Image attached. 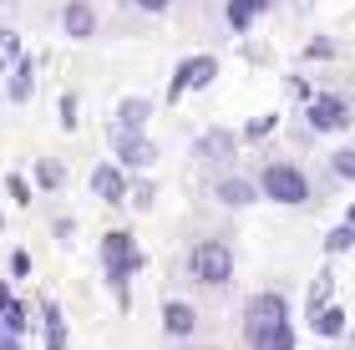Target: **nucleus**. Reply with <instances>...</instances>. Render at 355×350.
Masks as SVG:
<instances>
[{"label": "nucleus", "mask_w": 355, "mask_h": 350, "mask_svg": "<svg viewBox=\"0 0 355 350\" xmlns=\"http://www.w3.org/2000/svg\"><path fill=\"white\" fill-rule=\"evenodd\" d=\"M218 82V56L214 51H193V56H183L173 67V76H168V107H178L183 97H193V91H208Z\"/></svg>", "instance_id": "4"}, {"label": "nucleus", "mask_w": 355, "mask_h": 350, "mask_svg": "<svg viewBox=\"0 0 355 350\" xmlns=\"http://www.w3.org/2000/svg\"><path fill=\"white\" fill-rule=\"evenodd\" d=\"M36 325H41V350H67V345H71L67 310H61L51 295H46V299H36Z\"/></svg>", "instance_id": "9"}, {"label": "nucleus", "mask_w": 355, "mask_h": 350, "mask_svg": "<svg viewBox=\"0 0 355 350\" xmlns=\"http://www.w3.org/2000/svg\"><path fill=\"white\" fill-rule=\"evenodd\" d=\"M163 335L188 345L193 335H198V310L188 305V299H163Z\"/></svg>", "instance_id": "12"}, {"label": "nucleus", "mask_w": 355, "mask_h": 350, "mask_svg": "<svg viewBox=\"0 0 355 350\" xmlns=\"http://www.w3.org/2000/svg\"><path fill=\"white\" fill-rule=\"evenodd\" d=\"M31 330H36V305H26V299L15 295L10 305L0 310V335H6V340H26Z\"/></svg>", "instance_id": "15"}, {"label": "nucleus", "mask_w": 355, "mask_h": 350, "mask_svg": "<svg viewBox=\"0 0 355 350\" xmlns=\"http://www.w3.org/2000/svg\"><path fill=\"white\" fill-rule=\"evenodd\" d=\"M96 264H102V279H107L112 299H117V310H132V279L148 269L142 244L127 229H107L96 238Z\"/></svg>", "instance_id": "1"}, {"label": "nucleus", "mask_w": 355, "mask_h": 350, "mask_svg": "<svg viewBox=\"0 0 355 350\" xmlns=\"http://www.w3.org/2000/svg\"><path fill=\"white\" fill-rule=\"evenodd\" d=\"M259 198L269 203H279V209H300V203H310V173H304L300 163H289V157H274V163L259 168Z\"/></svg>", "instance_id": "2"}, {"label": "nucleus", "mask_w": 355, "mask_h": 350, "mask_svg": "<svg viewBox=\"0 0 355 350\" xmlns=\"http://www.w3.org/2000/svg\"><path fill=\"white\" fill-rule=\"evenodd\" d=\"M31 188H41V193H61V188H67V168L56 163V157H41L36 163V183Z\"/></svg>", "instance_id": "21"}, {"label": "nucleus", "mask_w": 355, "mask_h": 350, "mask_svg": "<svg viewBox=\"0 0 355 350\" xmlns=\"http://www.w3.org/2000/svg\"><path fill=\"white\" fill-rule=\"evenodd\" d=\"M178 350H198V345H178Z\"/></svg>", "instance_id": "36"}, {"label": "nucleus", "mask_w": 355, "mask_h": 350, "mask_svg": "<svg viewBox=\"0 0 355 350\" xmlns=\"http://www.w3.org/2000/svg\"><path fill=\"white\" fill-rule=\"evenodd\" d=\"M345 320H350L345 305H340V299H330L320 315H310V330H315L320 340H340V335H345Z\"/></svg>", "instance_id": "19"}, {"label": "nucleus", "mask_w": 355, "mask_h": 350, "mask_svg": "<svg viewBox=\"0 0 355 350\" xmlns=\"http://www.w3.org/2000/svg\"><path fill=\"white\" fill-rule=\"evenodd\" d=\"M335 56H340V41L335 36H315L304 46V61H335Z\"/></svg>", "instance_id": "29"}, {"label": "nucleus", "mask_w": 355, "mask_h": 350, "mask_svg": "<svg viewBox=\"0 0 355 350\" xmlns=\"http://www.w3.org/2000/svg\"><path fill=\"white\" fill-rule=\"evenodd\" d=\"M31 97H36V56H21L6 71V102L10 107H26Z\"/></svg>", "instance_id": "14"}, {"label": "nucleus", "mask_w": 355, "mask_h": 350, "mask_svg": "<svg viewBox=\"0 0 355 350\" xmlns=\"http://www.w3.org/2000/svg\"><path fill=\"white\" fill-rule=\"evenodd\" d=\"M51 234L61 238V244H71V234H76V218H71V213H61V218H51Z\"/></svg>", "instance_id": "32"}, {"label": "nucleus", "mask_w": 355, "mask_h": 350, "mask_svg": "<svg viewBox=\"0 0 355 350\" xmlns=\"http://www.w3.org/2000/svg\"><path fill=\"white\" fill-rule=\"evenodd\" d=\"M6 269H10V279H31V269H36V264H31V254H26V249H10Z\"/></svg>", "instance_id": "30"}, {"label": "nucleus", "mask_w": 355, "mask_h": 350, "mask_svg": "<svg viewBox=\"0 0 355 350\" xmlns=\"http://www.w3.org/2000/svg\"><path fill=\"white\" fill-rule=\"evenodd\" d=\"M6 198L15 203V209H31V203H36V188H31V178H26V173H6Z\"/></svg>", "instance_id": "25"}, {"label": "nucleus", "mask_w": 355, "mask_h": 350, "mask_svg": "<svg viewBox=\"0 0 355 350\" xmlns=\"http://www.w3.org/2000/svg\"><path fill=\"white\" fill-rule=\"evenodd\" d=\"M56 122H61V132H76V127H82V102H76V91H61L56 97Z\"/></svg>", "instance_id": "26"}, {"label": "nucleus", "mask_w": 355, "mask_h": 350, "mask_svg": "<svg viewBox=\"0 0 355 350\" xmlns=\"http://www.w3.org/2000/svg\"><path fill=\"white\" fill-rule=\"evenodd\" d=\"M244 345H249V350H295V345H300L295 320H284V325H264V330H244Z\"/></svg>", "instance_id": "16"}, {"label": "nucleus", "mask_w": 355, "mask_h": 350, "mask_svg": "<svg viewBox=\"0 0 355 350\" xmlns=\"http://www.w3.org/2000/svg\"><path fill=\"white\" fill-rule=\"evenodd\" d=\"M127 183H132V178H127V173H122L117 163H112V157L92 168V198H96V203H107V209L127 203Z\"/></svg>", "instance_id": "10"}, {"label": "nucleus", "mask_w": 355, "mask_h": 350, "mask_svg": "<svg viewBox=\"0 0 355 350\" xmlns=\"http://www.w3.org/2000/svg\"><path fill=\"white\" fill-rule=\"evenodd\" d=\"M234 244L229 238H198V244L188 249V279L203 284V290H223V284H234Z\"/></svg>", "instance_id": "3"}, {"label": "nucleus", "mask_w": 355, "mask_h": 350, "mask_svg": "<svg viewBox=\"0 0 355 350\" xmlns=\"http://www.w3.org/2000/svg\"><path fill=\"white\" fill-rule=\"evenodd\" d=\"M153 112H157L153 97H122L117 102V122H112V127H122V132H148Z\"/></svg>", "instance_id": "18"}, {"label": "nucleus", "mask_w": 355, "mask_h": 350, "mask_svg": "<svg viewBox=\"0 0 355 350\" xmlns=\"http://www.w3.org/2000/svg\"><path fill=\"white\" fill-rule=\"evenodd\" d=\"M157 142L148 132H122V127H112V163H117L127 178H137V173H153L157 168Z\"/></svg>", "instance_id": "5"}, {"label": "nucleus", "mask_w": 355, "mask_h": 350, "mask_svg": "<svg viewBox=\"0 0 355 350\" xmlns=\"http://www.w3.org/2000/svg\"><path fill=\"white\" fill-rule=\"evenodd\" d=\"M330 173L340 183H355V148H335L330 152Z\"/></svg>", "instance_id": "28"}, {"label": "nucleus", "mask_w": 355, "mask_h": 350, "mask_svg": "<svg viewBox=\"0 0 355 350\" xmlns=\"http://www.w3.org/2000/svg\"><path fill=\"white\" fill-rule=\"evenodd\" d=\"M61 36L67 41H92L96 36V6L92 0H67L61 6Z\"/></svg>", "instance_id": "13"}, {"label": "nucleus", "mask_w": 355, "mask_h": 350, "mask_svg": "<svg viewBox=\"0 0 355 350\" xmlns=\"http://www.w3.org/2000/svg\"><path fill=\"white\" fill-rule=\"evenodd\" d=\"M350 122H355V112H350V102L340 97V91H315V102L304 107V127H310V132H320V137L345 132Z\"/></svg>", "instance_id": "6"}, {"label": "nucleus", "mask_w": 355, "mask_h": 350, "mask_svg": "<svg viewBox=\"0 0 355 350\" xmlns=\"http://www.w3.org/2000/svg\"><path fill=\"white\" fill-rule=\"evenodd\" d=\"M239 148H244V142H239L234 127H203V132L193 137V157L208 163V168H229L239 157Z\"/></svg>", "instance_id": "7"}, {"label": "nucleus", "mask_w": 355, "mask_h": 350, "mask_svg": "<svg viewBox=\"0 0 355 350\" xmlns=\"http://www.w3.org/2000/svg\"><path fill=\"white\" fill-rule=\"evenodd\" d=\"M132 6H137V10H148V15H163L173 0H132Z\"/></svg>", "instance_id": "33"}, {"label": "nucleus", "mask_w": 355, "mask_h": 350, "mask_svg": "<svg viewBox=\"0 0 355 350\" xmlns=\"http://www.w3.org/2000/svg\"><path fill=\"white\" fill-rule=\"evenodd\" d=\"M355 249V234L345 229V224H335L330 234H325V259H340V254H350Z\"/></svg>", "instance_id": "27"}, {"label": "nucleus", "mask_w": 355, "mask_h": 350, "mask_svg": "<svg viewBox=\"0 0 355 350\" xmlns=\"http://www.w3.org/2000/svg\"><path fill=\"white\" fill-rule=\"evenodd\" d=\"M264 10H269V0H223V26H229L234 36H244V30L259 26Z\"/></svg>", "instance_id": "17"}, {"label": "nucleus", "mask_w": 355, "mask_h": 350, "mask_svg": "<svg viewBox=\"0 0 355 350\" xmlns=\"http://www.w3.org/2000/svg\"><path fill=\"white\" fill-rule=\"evenodd\" d=\"M21 56H26V46H21V30H15V26H0V76H6V71H10Z\"/></svg>", "instance_id": "23"}, {"label": "nucleus", "mask_w": 355, "mask_h": 350, "mask_svg": "<svg viewBox=\"0 0 355 350\" xmlns=\"http://www.w3.org/2000/svg\"><path fill=\"white\" fill-rule=\"evenodd\" d=\"M340 224H345V229L355 234V203H345V213H340Z\"/></svg>", "instance_id": "34"}, {"label": "nucleus", "mask_w": 355, "mask_h": 350, "mask_svg": "<svg viewBox=\"0 0 355 350\" xmlns=\"http://www.w3.org/2000/svg\"><path fill=\"white\" fill-rule=\"evenodd\" d=\"M330 299H335V269L325 264V269L310 279V290H304V320H310V315H320Z\"/></svg>", "instance_id": "20"}, {"label": "nucleus", "mask_w": 355, "mask_h": 350, "mask_svg": "<svg viewBox=\"0 0 355 350\" xmlns=\"http://www.w3.org/2000/svg\"><path fill=\"white\" fill-rule=\"evenodd\" d=\"M289 320V299L279 290H259L244 299V330H264V325H284Z\"/></svg>", "instance_id": "8"}, {"label": "nucleus", "mask_w": 355, "mask_h": 350, "mask_svg": "<svg viewBox=\"0 0 355 350\" xmlns=\"http://www.w3.org/2000/svg\"><path fill=\"white\" fill-rule=\"evenodd\" d=\"M214 198L223 209H249V203H259V183L244 178V173H218L214 178Z\"/></svg>", "instance_id": "11"}, {"label": "nucleus", "mask_w": 355, "mask_h": 350, "mask_svg": "<svg viewBox=\"0 0 355 350\" xmlns=\"http://www.w3.org/2000/svg\"><path fill=\"white\" fill-rule=\"evenodd\" d=\"M279 132V112H264V117H249L244 127H239V142H264Z\"/></svg>", "instance_id": "24"}, {"label": "nucleus", "mask_w": 355, "mask_h": 350, "mask_svg": "<svg viewBox=\"0 0 355 350\" xmlns=\"http://www.w3.org/2000/svg\"><path fill=\"white\" fill-rule=\"evenodd\" d=\"M0 350H26L21 340H0Z\"/></svg>", "instance_id": "35"}, {"label": "nucleus", "mask_w": 355, "mask_h": 350, "mask_svg": "<svg viewBox=\"0 0 355 350\" xmlns=\"http://www.w3.org/2000/svg\"><path fill=\"white\" fill-rule=\"evenodd\" d=\"M127 203H132L137 213H148L153 203H157V183H153V173H137V178L127 183Z\"/></svg>", "instance_id": "22"}, {"label": "nucleus", "mask_w": 355, "mask_h": 350, "mask_svg": "<svg viewBox=\"0 0 355 350\" xmlns=\"http://www.w3.org/2000/svg\"><path fill=\"white\" fill-rule=\"evenodd\" d=\"M284 87H289V97H295L300 107H310V102H315V87H310V82H304V76H289V82H284Z\"/></svg>", "instance_id": "31"}]
</instances>
